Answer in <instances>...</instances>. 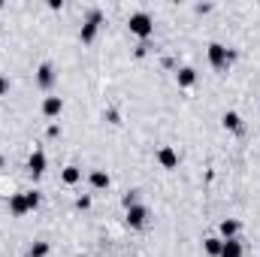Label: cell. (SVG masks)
Returning <instances> with one entry per match:
<instances>
[{"mask_svg": "<svg viewBox=\"0 0 260 257\" xmlns=\"http://www.w3.org/2000/svg\"><path fill=\"white\" fill-rule=\"evenodd\" d=\"M127 27H130V34H133V37H139V40L145 43V40L154 34V18H151L145 9H136V12H130Z\"/></svg>", "mask_w": 260, "mask_h": 257, "instance_id": "obj_1", "label": "cell"}, {"mask_svg": "<svg viewBox=\"0 0 260 257\" xmlns=\"http://www.w3.org/2000/svg\"><path fill=\"white\" fill-rule=\"evenodd\" d=\"M206 55H209V64L215 67V70H227L236 61V49H227L224 43H209Z\"/></svg>", "mask_w": 260, "mask_h": 257, "instance_id": "obj_2", "label": "cell"}, {"mask_svg": "<svg viewBox=\"0 0 260 257\" xmlns=\"http://www.w3.org/2000/svg\"><path fill=\"white\" fill-rule=\"evenodd\" d=\"M100 24H103V9H97V6L88 9V18H85V24H82V30H79V40H82V43H94Z\"/></svg>", "mask_w": 260, "mask_h": 257, "instance_id": "obj_3", "label": "cell"}, {"mask_svg": "<svg viewBox=\"0 0 260 257\" xmlns=\"http://www.w3.org/2000/svg\"><path fill=\"white\" fill-rule=\"evenodd\" d=\"M55 82H58V70H55V64L43 61V64L37 67V85H40L43 91H52Z\"/></svg>", "mask_w": 260, "mask_h": 257, "instance_id": "obj_4", "label": "cell"}, {"mask_svg": "<svg viewBox=\"0 0 260 257\" xmlns=\"http://www.w3.org/2000/svg\"><path fill=\"white\" fill-rule=\"evenodd\" d=\"M46 167H49V157H46V151H30V157H27V173L34 176V179H40L43 173H46Z\"/></svg>", "mask_w": 260, "mask_h": 257, "instance_id": "obj_5", "label": "cell"}, {"mask_svg": "<svg viewBox=\"0 0 260 257\" xmlns=\"http://www.w3.org/2000/svg\"><path fill=\"white\" fill-rule=\"evenodd\" d=\"M157 164H160L164 170H176V167H179V151H176L173 145H160V148H157Z\"/></svg>", "mask_w": 260, "mask_h": 257, "instance_id": "obj_6", "label": "cell"}, {"mask_svg": "<svg viewBox=\"0 0 260 257\" xmlns=\"http://www.w3.org/2000/svg\"><path fill=\"white\" fill-rule=\"evenodd\" d=\"M145 221H148V209H145L142 203H136V206L127 209V227L139 230V227H145Z\"/></svg>", "mask_w": 260, "mask_h": 257, "instance_id": "obj_7", "label": "cell"}, {"mask_svg": "<svg viewBox=\"0 0 260 257\" xmlns=\"http://www.w3.org/2000/svg\"><path fill=\"white\" fill-rule=\"evenodd\" d=\"M61 112H64V100L61 97H46L43 100V115L46 118H58Z\"/></svg>", "mask_w": 260, "mask_h": 257, "instance_id": "obj_8", "label": "cell"}, {"mask_svg": "<svg viewBox=\"0 0 260 257\" xmlns=\"http://www.w3.org/2000/svg\"><path fill=\"white\" fill-rule=\"evenodd\" d=\"M218 230H221V239H236L239 230H242V224H239L236 218H224V221L218 224Z\"/></svg>", "mask_w": 260, "mask_h": 257, "instance_id": "obj_9", "label": "cell"}, {"mask_svg": "<svg viewBox=\"0 0 260 257\" xmlns=\"http://www.w3.org/2000/svg\"><path fill=\"white\" fill-rule=\"evenodd\" d=\"M9 212H12L15 218H21V215H27V212H30V209H27L24 194H12V197H9Z\"/></svg>", "mask_w": 260, "mask_h": 257, "instance_id": "obj_10", "label": "cell"}, {"mask_svg": "<svg viewBox=\"0 0 260 257\" xmlns=\"http://www.w3.org/2000/svg\"><path fill=\"white\" fill-rule=\"evenodd\" d=\"M242 254H245V248H242V242H239V239H224L221 254H218V257H242Z\"/></svg>", "mask_w": 260, "mask_h": 257, "instance_id": "obj_11", "label": "cell"}, {"mask_svg": "<svg viewBox=\"0 0 260 257\" xmlns=\"http://www.w3.org/2000/svg\"><path fill=\"white\" fill-rule=\"evenodd\" d=\"M176 82H179V88H191V85L197 82V70H194V67H179Z\"/></svg>", "mask_w": 260, "mask_h": 257, "instance_id": "obj_12", "label": "cell"}, {"mask_svg": "<svg viewBox=\"0 0 260 257\" xmlns=\"http://www.w3.org/2000/svg\"><path fill=\"white\" fill-rule=\"evenodd\" d=\"M221 245H224V239H221V236H206V239H203V251H206L209 257L221 254Z\"/></svg>", "mask_w": 260, "mask_h": 257, "instance_id": "obj_13", "label": "cell"}, {"mask_svg": "<svg viewBox=\"0 0 260 257\" xmlns=\"http://www.w3.org/2000/svg\"><path fill=\"white\" fill-rule=\"evenodd\" d=\"M221 124L227 130H233V133H239V130H242V115H239V112H224V115H221Z\"/></svg>", "mask_w": 260, "mask_h": 257, "instance_id": "obj_14", "label": "cell"}, {"mask_svg": "<svg viewBox=\"0 0 260 257\" xmlns=\"http://www.w3.org/2000/svg\"><path fill=\"white\" fill-rule=\"evenodd\" d=\"M88 182H91V188H97V191H106V188H109V173H103V170H94V173L88 176Z\"/></svg>", "mask_w": 260, "mask_h": 257, "instance_id": "obj_15", "label": "cell"}, {"mask_svg": "<svg viewBox=\"0 0 260 257\" xmlns=\"http://www.w3.org/2000/svg\"><path fill=\"white\" fill-rule=\"evenodd\" d=\"M61 179H64V185H79V182H82V170H79V167H64Z\"/></svg>", "mask_w": 260, "mask_h": 257, "instance_id": "obj_16", "label": "cell"}, {"mask_svg": "<svg viewBox=\"0 0 260 257\" xmlns=\"http://www.w3.org/2000/svg\"><path fill=\"white\" fill-rule=\"evenodd\" d=\"M49 251H52V248H49V242H43V239H40V242H34V245H30L27 257H46Z\"/></svg>", "mask_w": 260, "mask_h": 257, "instance_id": "obj_17", "label": "cell"}, {"mask_svg": "<svg viewBox=\"0 0 260 257\" xmlns=\"http://www.w3.org/2000/svg\"><path fill=\"white\" fill-rule=\"evenodd\" d=\"M24 200H27V209L34 212V209L40 206V200H43V197H40V191H24Z\"/></svg>", "mask_w": 260, "mask_h": 257, "instance_id": "obj_18", "label": "cell"}, {"mask_svg": "<svg viewBox=\"0 0 260 257\" xmlns=\"http://www.w3.org/2000/svg\"><path fill=\"white\" fill-rule=\"evenodd\" d=\"M121 203H124V209H130V206H136V203H139V191H127V194H124V200H121Z\"/></svg>", "mask_w": 260, "mask_h": 257, "instance_id": "obj_19", "label": "cell"}, {"mask_svg": "<svg viewBox=\"0 0 260 257\" xmlns=\"http://www.w3.org/2000/svg\"><path fill=\"white\" fill-rule=\"evenodd\" d=\"M148 49H151V46H148V40H145V43H139V46L133 49V55H136V58H145V55H148Z\"/></svg>", "mask_w": 260, "mask_h": 257, "instance_id": "obj_20", "label": "cell"}, {"mask_svg": "<svg viewBox=\"0 0 260 257\" xmlns=\"http://www.w3.org/2000/svg\"><path fill=\"white\" fill-rule=\"evenodd\" d=\"M76 209H91V197H79L76 200Z\"/></svg>", "mask_w": 260, "mask_h": 257, "instance_id": "obj_21", "label": "cell"}, {"mask_svg": "<svg viewBox=\"0 0 260 257\" xmlns=\"http://www.w3.org/2000/svg\"><path fill=\"white\" fill-rule=\"evenodd\" d=\"M6 91H9V79H6V76H0V97H3Z\"/></svg>", "mask_w": 260, "mask_h": 257, "instance_id": "obj_22", "label": "cell"}, {"mask_svg": "<svg viewBox=\"0 0 260 257\" xmlns=\"http://www.w3.org/2000/svg\"><path fill=\"white\" fill-rule=\"evenodd\" d=\"M46 133L55 139V136H61V127H58V124H49V130H46Z\"/></svg>", "mask_w": 260, "mask_h": 257, "instance_id": "obj_23", "label": "cell"}, {"mask_svg": "<svg viewBox=\"0 0 260 257\" xmlns=\"http://www.w3.org/2000/svg\"><path fill=\"white\" fill-rule=\"evenodd\" d=\"M49 9H64V0H49Z\"/></svg>", "mask_w": 260, "mask_h": 257, "instance_id": "obj_24", "label": "cell"}, {"mask_svg": "<svg viewBox=\"0 0 260 257\" xmlns=\"http://www.w3.org/2000/svg\"><path fill=\"white\" fill-rule=\"evenodd\" d=\"M0 170H3V154H0Z\"/></svg>", "mask_w": 260, "mask_h": 257, "instance_id": "obj_25", "label": "cell"}, {"mask_svg": "<svg viewBox=\"0 0 260 257\" xmlns=\"http://www.w3.org/2000/svg\"><path fill=\"white\" fill-rule=\"evenodd\" d=\"M76 257H85V254H76Z\"/></svg>", "mask_w": 260, "mask_h": 257, "instance_id": "obj_26", "label": "cell"}, {"mask_svg": "<svg viewBox=\"0 0 260 257\" xmlns=\"http://www.w3.org/2000/svg\"><path fill=\"white\" fill-rule=\"evenodd\" d=\"M0 6H3V3H0Z\"/></svg>", "mask_w": 260, "mask_h": 257, "instance_id": "obj_27", "label": "cell"}]
</instances>
